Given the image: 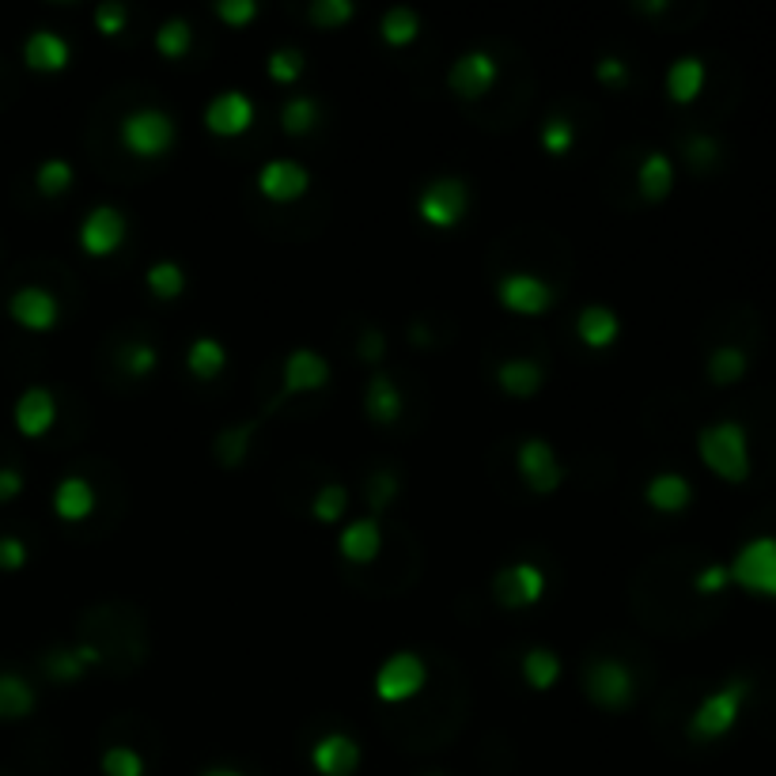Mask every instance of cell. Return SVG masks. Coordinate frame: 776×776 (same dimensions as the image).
Returning a JSON list of instances; mask_svg holds the SVG:
<instances>
[{
	"label": "cell",
	"instance_id": "cell-1",
	"mask_svg": "<svg viewBox=\"0 0 776 776\" xmlns=\"http://www.w3.org/2000/svg\"><path fill=\"white\" fill-rule=\"evenodd\" d=\"M697 455L716 478L742 485L750 478V443L739 421H716L697 432Z\"/></svg>",
	"mask_w": 776,
	"mask_h": 776
},
{
	"label": "cell",
	"instance_id": "cell-2",
	"mask_svg": "<svg viewBox=\"0 0 776 776\" xmlns=\"http://www.w3.org/2000/svg\"><path fill=\"white\" fill-rule=\"evenodd\" d=\"M747 697H750L747 678H731V682H724L719 690H712L693 709L690 727H686V731H690V739L693 742L724 739V735L731 731L735 724H739V712H742V704H747Z\"/></svg>",
	"mask_w": 776,
	"mask_h": 776
},
{
	"label": "cell",
	"instance_id": "cell-3",
	"mask_svg": "<svg viewBox=\"0 0 776 776\" xmlns=\"http://www.w3.org/2000/svg\"><path fill=\"white\" fill-rule=\"evenodd\" d=\"M118 133H122V145L130 148L133 156H140V160H160V156H168L174 137H178L174 118L160 107L130 110V114L122 118V130Z\"/></svg>",
	"mask_w": 776,
	"mask_h": 776
},
{
	"label": "cell",
	"instance_id": "cell-4",
	"mask_svg": "<svg viewBox=\"0 0 776 776\" xmlns=\"http://www.w3.org/2000/svg\"><path fill=\"white\" fill-rule=\"evenodd\" d=\"M727 576H731V583L754 591V595L776 599V538L762 534L742 542L731 565H727Z\"/></svg>",
	"mask_w": 776,
	"mask_h": 776
},
{
	"label": "cell",
	"instance_id": "cell-5",
	"mask_svg": "<svg viewBox=\"0 0 776 776\" xmlns=\"http://www.w3.org/2000/svg\"><path fill=\"white\" fill-rule=\"evenodd\" d=\"M424 682H429V663H424V655L402 648V652L386 655V660L379 663L375 697L383 704H402V701H409V697L421 693Z\"/></svg>",
	"mask_w": 776,
	"mask_h": 776
},
{
	"label": "cell",
	"instance_id": "cell-6",
	"mask_svg": "<svg viewBox=\"0 0 776 776\" xmlns=\"http://www.w3.org/2000/svg\"><path fill=\"white\" fill-rule=\"evenodd\" d=\"M470 209V186L458 174H440L417 194V212L429 227H455Z\"/></svg>",
	"mask_w": 776,
	"mask_h": 776
},
{
	"label": "cell",
	"instance_id": "cell-7",
	"mask_svg": "<svg viewBox=\"0 0 776 776\" xmlns=\"http://www.w3.org/2000/svg\"><path fill=\"white\" fill-rule=\"evenodd\" d=\"M583 690H588L591 701L599 709L621 712L632 704V693H637V682H632V670L625 667L614 655H599L583 667Z\"/></svg>",
	"mask_w": 776,
	"mask_h": 776
},
{
	"label": "cell",
	"instance_id": "cell-8",
	"mask_svg": "<svg viewBox=\"0 0 776 776\" xmlns=\"http://www.w3.org/2000/svg\"><path fill=\"white\" fill-rule=\"evenodd\" d=\"M516 466H519V478L527 481L530 493L550 496V493H557L561 481H565V466H561L553 443L542 440V435H527V440L519 443Z\"/></svg>",
	"mask_w": 776,
	"mask_h": 776
},
{
	"label": "cell",
	"instance_id": "cell-9",
	"mask_svg": "<svg viewBox=\"0 0 776 776\" xmlns=\"http://www.w3.org/2000/svg\"><path fill=\"white\" fill-rule=\"evenodd\" d=\"M130 235V220L118 205H95L81 220V250L87 258H110Z\"/></svg>",
	"mask_w": 776,
	"mask_h": 776
},
{
	"label": "cell",
	"instance_id": "cell-10",
	"mask_svg": "<svg viewBox=\"0 0 776 776\" xmlns=\"http://www.w3.org/2000/svg\"><path fill=\"white\" fill-rule=\"evenodd\" d=\"M493 595H496V603L508 606V609H530L534 603H542V595H545V572L534 565V561L504 565L501 572L493 576Z\"/></svg>",
	"mask_w": 776,
	"mask_h": 776
},
{
	"label": "cell",
	"instance_id": "cell-11",
	"mask_svg": "<svg viewBox=\"0 0 776 776\" xmlns=\"http://www.w3.org/2000/svg\"><path fill=\"white\" fill-rule=\"evenodd\" d=\"M255 125V99L239 87L217 91L205 107V130L217 137H243Z\"/></svg>",
	"mask_w": 776,
	"mask_h": 776
},
{
	"label": "cell",
	"instance_id": "cell-12",
	"mask_svg": "<svg viewBox=\"0 0 776 776\" xmlns=\"http://www.w3.org/2000/svg\"><path fill=\"white\" fill-rule=\"evenodd\" d=\"M501 76V65L489 50H466L451 61L447 69V87L458 95V99H481L489 87Z\"/></svg>",
	"mask_w": 776,
	"mask_h": 776
},
{
	"label": "cell",
	"instance_id": "cell-13",
	"mask_svg": "<svg viewBox=\"0 0 776 776\" xmlns=\"http://www.w3.org/2000/svg\"><path fill=\"white\" fill-rule=\"evenodd\" d=\"M496 299L512 315H545L553 307V284L534 273H504L496 281Z\"/></svg>",
	"mask_w": 776,
	"mask_h": 776
},
{
	"label": "cell",
	"instance_id": "cell-14",
	"mask_svg": "<svg viewBox=\"0 0 776 776\" xmlns=\"http://www.w3.org/2000/svg\"><path fill=\"white\" fill-rule=\"evenodd\" d=\"M8 315H12L23 330L46 334V330L58 327L61 304L50 288H42V284H23V288H15L12 299H8Z\"/></svg>",
	"mask_w": 776,
	"mask_h": 776
},
{
	"label": "cell",
	"instance_id": "cell-15",
	"mask_svg": "<svg viewBox=\"0 0 776 776\" xmlns=\"http://www.w3.org/2000/svg\"><path fill=\"white\" fill-rule=\"evenodd\" d=\"M258 189L261 197L276 205H288L296 197H304L311 189V171L299 160H288V156H276V160H266L258 171Z\"/></svg>",
	"mask_w": 776,
	"mask_h": 776
},
{
	"label": "cell",
	"instance_id": "cell-16",
	"mask_svg": "<svg viewBox=\"0 0 776 776\" xmlns=\"http://www.w3.org/2000/svg\"><path fill=\"white\" fill-rule=\"evenodd\" d=\"M330 383V364L315 348H292L281 364V394H311Z\"/></svg>",
	"mask_w": 776,
	"mask_h": 776
},
{
	"label": "cell",
	"instance_id": "cell-17",
	"mask_svg": "<svg viewBox=\"0 0 776 776\" xmlns=\"http://www.w3.org/2000/svg\"><path fill=\"white\" fill-rule=\"evenodd\" d=\"M12 421L15 429H20V435H27V440H38V435L50 432L53 421H58V398H53L50 386H27V391L15 398Z\"/></svg>",
	"mask_w": 776,
	"mask_h": 776
},
{
	"label": "cell",
	"instance_id": "cell-18",
	"mask_svg": "<svg viewBox=\"0 0 776 776\" xmlns=\"http://www.w3.org/2000/svg\"><path fill=\"white\" fill-rule=\"evenodd\" d=\"M311 765L322 776H353L360 769V742L345 731L322 735V739L311 747Z\"/></svg>",
	"mask_w": 776,
	"mask_h": 776
},
{
	"label": "cell",
	"instance_id": "cell-19",
	"mask_svg": "<svg viewBox=\"0 0 776 776\" xmlns=\"http://www.w3.org/2000/svg\"><path fill=\"white\" fill-rule=\"evenodd\" d=\"M23 61H27V69H35V73H61V69L73 61V46H69V38L58 35V30L38 27L30 30L27 42H23Z\"/></svg>",
	"mask_w": 776,
	"mask_h": 776
},
{
	"label": "cell",
	"instance_id": "cell-20",
	"mask_svg": "<svg viewBox=\"0 0 776 776\" xmlns=\"http://www.w3.org/2000/svg\"><path fill=\"white\" fill-rule=\"evenodd\" d=\"M337 550H342V557L353 561V565L375 561L379 550H383V527H379V519L375 516L348 519L342 527V538H337Z\"/></svg>",
	"mask_w": 776,
	"mask_h": 776
},
{
	"label": "cell",
	"instance_id": "cell-21",
	"mask_svg": "<svg viewBox=\"0 0 776 776\" xmlns=\"http://www.w3.org/2000/svg\"><path fill=\"white\" fill-rule=\"evenodd\" d=\"M496 383H501V391L508 394V398L527 402L542 391L545 368L538 360H530V356H508L504 364H496Z\"/></svg>",
	"mask_w": 776,
	"mask_h": 776
},
{
	"label": "cell",
	"instance_id": "cell-22",
	"mask_svg": "<svg viewBox=\"0 0 776 776\" xmlns=\"http://www.w3.org/2000/svg\"><path fill=\"white\" fill-rule=\"evenodd\" d=\"M644 501L652 504L655 512H663V516H678V512L690 508V501H693V485L682 478V473L663 470V473H655V478H648V485H644Z\"/></svg>",
	"mask_w": 776,
	"mask_h": 776
},
{
	"label": "cell",
	"instance_id": "cell-23",
	"mask_svg": "<svg viewBox=\"0 0 776 776\" xmlns=\"http://www.w3.org/2000/svg\"><path fill=\"white\" fill-rule=\"evenodd\" d=\"M621 334V319L609 304H588L576 315V337L588 348H609Z\"/></svg>",
	"mask_w": 776,
	"mask_h": 776
},
{
	"label": "cell",
	"instance_id": "cell-24",
	"mask_svg": "<svg viewBox=\"0 0 776 776\" xmlns=\"http://www.w3.org/2000/svg\"><path fill=\"white\" fill-rule=\"evenodd\" d=\"M406 409V398H402V386L394 383L386 371H375L368 379V391H364V414L375 424H394Z\"/></svg>",
	"mask_w": 776,
	"mask_h": 776
},
{
	"label": "cell",
	"instance_id": "cell-25",
	"mask_svg": "<svg viewBox=\"0 0 776 776\" xmlns=\"http://www.w3.org/2000/svg\"><path fill=\"white\" fill-rule=\"evenodd\" d=\"M95 485L84 478V473H69V478L58 481L53 489V512H58L65 522H84L95 512Z\"/></svg>",
	"mask_w": 776,
	"mask_h": 776
},
{
	"label": "cell",
	"instance_id": "cell-26",
	"mask_svg": "<svg viewBox=\"0 0 776 776\" xmlns=\"http://www.w3.org/2000/svg\"><path fill=\"white\" fill-rule=\"evenodd\" d=\"M99 660L102 655L95 644H76V648H58V652H50L42 660V667L53 682H76V678H84Z\"/></svg>",
	"mask_w": 776,
	"mask_h": 776
},
{
	"label": "cell",
	"instance_id": "cell-27",
	"mask_svg": "<svg viewBox=\"0 0 776 776\" xmlns=\"http://www.w3.org/2000/svg\"><path fill=\"white\" fill-rule=\"evenodd\" d=\"M637 189L644 201H663L675 189V163L667 152H648L637 168Z\"/></svg>",
	"mask_w": 776,
	"mask_h": 776
},
{
	"label": "cell",
	"instance_id": "cell-28",
	"mask_svg": "<svg viewBox=\"0 0 776 776\" xmlns=\"http://www.w3.org/2000/svg\"><path fill=\"white\" fill-rule=\"evenodd\" d=\"M704 87V61L697 53H682V58L670 61L667 69V95L670 102H693Z\"/></svg>",
	"mask_w": 776,
	"mask_h": 776
},
{
	"label": "cell",
	"instance_id": "cell-29",
	"mask_svg": "<svg viewBox=\"0 0 776 776\" xmlns=\"http://www.w3.org/2000/svg\"><path fill=\"white\" fill-rule=\"evenodd\" d=\"M227 368V348L220 337H209V334H201V337H194L186 348V371L194 379H217L220 371Z\"/></svg>",
	"mask_w": 776,
	"mask_h": 776
},
{
	"label": "cell",
	"instance_id": "cell-30",
	"mask_svg": "<svg viewBox=\"0 0 776 776\" xmlns=\"http://www.w3.org/2000/svg\"><path fill=\"white\" fill-rule=\"evenodd\" d=\"M38 704L35 686L15 670H0V719H23Z\"/></svg>",
	"mask_w": 776,
	"mask_h": 776
},
{
	"label": "cell",
	"instance_id": "cell-31",
	"mask_svg": "<svg viewBox=\"0 0 776 776\" xmlns=\"http://www.w3.org/2000/svg\"><path fill=\"white\" fill-rule=\"evenodd\" d=\"M417 35H421V12L409 4L386 8L383 20H379V38H383L386 46H409L417 42Z\"/></svg>",
	"mask_w": 776,
	"mask_h": 776
},
{
	"label": "cell",
	"instance_id": "cell-32",
	"mask_svg": "<svg viewBox=\"0 0 776 776\" xmlns=\"http://www.w3.org/2000/svg\"><path fill=\"white\" fill-rule=\"evenodd\" d=\"M519 667H522L527 686L530 690H538V693L553 690L557 678H561V660H557V652H550V648H527Z\"/></svg>",
	"mask_w": 776,
	"mask_h": 776
},
{
	"label": "cell",
	"instance_id": "cell-33",
	"mask_svg": "<svg viewBox=\"0 0 776 776\" xmlns=\"http://www.w3.org/2000/svg\"><path fill=\"white\" fill-rule=\"evenodd\" d=\"M145 284L156 299H178L186 292V269L174 258H160L145 269Z\"/></svg>",
	"mask_w": 776,
	"mask_h": 776
},
{
	"label": "cell",
	"instance_id": "cell-34",
	"mask_svg": "<svg viewBox=\"0 0 776 776\" xmlns=\"http://www.w3.org/2000/svg\"><path fill=\"white\" fill-rule=\"evenodd\" d=\"M709 379L716 386H731V383H739L742 375H747V368H750V360H747V353L742 348H735V345H719V348H712L709 353Z\"/></svg>",
	"mask_w": 776,
	"mask_h": 776
},
{
	"label": "cell",
	"instance_id": "cell-35",
	"mask_svg": "<svg viewBox=\"0 0 776 776\" xmlns=\"http://www.w3.org/2000/svg\"><path fill=\"white\" fill-rule=\"evenodd\" d=\"M319 125V102L311 95H288L281 107V130L288 137H307Z\"/></svg>",
	"mask_w": 776,
	"mask_h": 776
},
{
	"label": "cell",
	"instance_id": "cell-36",
	"mask_svg": "<svg viewBox=\"0 0 776 776\" xmlns=\"http://www.w3.org/2000/svg\"><path fill=\"white\" fill-rule=\"evenodd\" d=\"M189 46H194V27H189V20L171 15V20L160 23V30H156V50H160L163 58H171V61L186 58Z\"/></svg>",
	"mask_w": 776,
	"mask_h": 776
},
{
	"label": "cell",
	"instance_id": "cell-37",
	"mask_svg": "<svg viewBox=\"0 0 776 776\" xmlns=\"http://www.w3.org/2000/svg\"><path fill=\"white\" fill-rule=\"evenodd\" d=\"M73 182H76L73 163L61 160V156L42 160L38 163V171H35V186H38V194H46V197H61L65 189H73Z\"/></svg>",
	"mask_w": 776,
	"mask_h": 776
},
{
	"label": "cell",
	"instance_id": "cell-38",
	"mask_svg": "<svg viewBox=\"0 0 776 776\" xmlns=\"http://www.w3.org/2000/svg\"><path fill=\"white\" fill-rule=\"evenodd\" d=\"M304 50L299 46H276L273 53L266 58V73L273 84H296L304 76Z\"/></svg>",
	"mask_w": 776,
	"mask_h": 776
},
{
	"label": "cell",
	"instance_id": "cell-39",
	"mask_svg": "<svg viewBox=\"0 0 776 776\" xmlns=\"http://www.w3.org/2000/svg\"><path fill=\"white\" fill-rule=\"evenodd\" d=\"M348 501H353V493H348L342 481H330V485H322L319 493H315L311 516L319 522H337V519H345Z\"/></svg>",
	"mask_w": 776,
	"mask_h": 776
},
{
	"label": "cell",
	"instance_id": "cell-40",
	"mask_svg": "<svg viewBox=\"0 0 776 776\" xmlns=\"http://www.w3.org/2000/svg\"><path fill=\"white\" fill-rule=\"evenodd\" d=\"M538 140H542V148H545L550 156H568V152H572V145H576V125H572V118H565V114L545 118V125H542V133H538Z\"/></svg>",
	"mask_w": 776,
	"mask_h": 776
},
{
	"label": "cell",
	"instance_id": "cell-41",
	"mask_svg": "<svg viewBox=\"0 0 776 776\" xmlns=\"http://www.w3.org/2000/svg\"><path fill=\"white\" fill-rule=\"evenodd\" d=\"M353 15H356L353 0H311V8H307V20H311L315 27H322V30L345 27Z\"/></svg>",
	"mask_w": 776,
	"mask_h": 776
},
{
	"label": "cell",
	"instance_id": "cell-42",
	"mask_svg": "<svg viewBox=\"0 0 776 776\" xmlns=\"http://www.w3.org/2000/svg\"><path fill=\"white\" fill-rule=\"evenodd\" d=\"M99 765L102 776H145V757L133 747H107Z\"/></svg>",
	"mask_w": 776,
	"mask_h": 776
},
{
	"label": "cell",
	"instance_id": "cell-43",
	"mask_svg": "<svg viewBox=\"0 0 776 776\" xmlns=\"http://www.w3.org/2000/svg\"><path fill=\"white\" fill-rule=\"evenodd\" d=\"M156 364H160V353H156V345L133 342V345L122 348V368H125V375L145 379V375H152V371H156Z\"/></svg>",
	"mask_w": 776,
	"mask_h": 776
},
{
	"label": "cell",
	"instance_id": "cell-44",
	"mask_svg": "<svg viewBox=\"0 0 776 776\" xmlns=\"http://www.w3.org/2000/svg\"><path fill=\"white\" fill-rule=\"evenodd\" d=\"M125 23H130V8L122 0H102L95 4V30L99 35H122Z\"/></svg>",
	"mask_w": 776,
	"mask_h": 776
},
{
	"label": "cell",
	"instance_id": "cell-45",
	"mask_svg": "<svg viewBox=\"0 0 776 776\" xmlns=\"http://www.w3.org/2000/svg\"><path fill=\"white\" fill-rule=\"evenodd\" d=\"M682 152H686V160H690V168H697V171H709L712 163L719 160V145L712 137H704V133H693V137H686L682 140Z\"/></svg>",
	"mask_w": 776,
	"mask_h": 776
},
{
	"label": "cell",
	"instance_id": "cell-46",
	"mask_svg": "<svg viewBox=\"0 0 776 776\" xmlns=\"http://www.w3.org/2000/svg\"><path fill=\"white\" fill-rule=\"evenodd\" d=\"M398 489H402V481H398V473L394 470H375L368 478V501H371V508L375 512H383L386 504L398 496Z\"/></svg>",
	"mask_w": 776,
	"mask_h": 776
},
{
	"label": "cell",
	"instance_id": "cell-47",
	"mask_svg": "<svg viewBox=\"0 0 776 776\" xmlns=\"http://www.w3.org/2000/svg\"><path fill=\"white\" fill-rule=\"evenodd\" d=\"M217 15L227 27H247L258 15V0H217Z\"/></svg>",
	"mask_w": 776,
	"mask_h": 776
},
{
	"label": "cell",
	"instance_id": "cell-48",
	"mask_svg": "<svg viewBox=\"0 0 776 776\" xmlns=\"http://www.w3.org/2000/svg\"><path fill=\"white\" fill-rule=\"evenodd\" d=\"M27 565V542L15 534H0V572H20Z\"/></svg>",
	"mask_w": 776,
	"mask_h": 776
},
{
	"label": "cell",
	"instance_id": "cell-49",
	"mask_svg": "<svg viewBox=\"0 0 776 776\" xmlns=\"http://www.w3.org/2000/svg\"><path fill=\"white\" fill-rule=\"evenodd\" d=\"M595 76H599V84H609V87L625 84V81H629V61H621V58H614V53H606V58L595 61Z\"/></svg>",
	"mask_w": 776,
	"mask_h": 776
},
{
	"label": "cell",
	"instance_id": "cell-50",
	"mask_svg": "<svg viewBox=\"0 0 776 776\" xmlns=\"http://www.w3.org/2000/svg\"><path fill=\"white\" fill-rule=\"evenodd\" d=\"M727 583H731V576H727V565H709V568H701V572L693 576V588L701 591V595L724 591Z\"/></svg>",
	"mask_w": 776,
	"mask_h": 776
},
{
	"label": "cell",
	"instance_id": "cell-51",
	"mask_svg": "<svg viewBox=\"0 0 776 776\" xmlns=\"http://www.w3.org/2000/svg\"><path fill=\"white\" fill-rule=\"evenodd\" d=\"M356 353H360L368 364H379V360H383V353H386V337L379 334V330H364V334H360V345H356Z\"/></svg>",
	"mask_w": 776,
	"mask_h": 776
},
{
	"label": "cell",
	"instance_id": "cell-52",
	"mask_svg": "<svg viewBox=\"0 0 776 776\" xmlns=\"http://www.w3.org/2000/svg\"><path fill=\"white\" fill-rule=\"evenodd\" d=\"M23 493V473L15 466H0V504L15 501Z\"/></svg>",
	"mask_w": 776,
	"mask_h": 776
},
{
	"label": "cell",
	"instance_id": "cell-53",
	"mask_svg": "<svg viewBox=\"0 0 776 776\" xmlns=\"http://www.w3.org/2000/svg\"><path fill=\"white\" fill-rule=\"evenodd\" d=\"M637 12H644V15H660V12H667V0H640Z\"/></svg>",
	"mask_w": 776,
	"mask_h": 776
},
{
	"label": "cell",
	"instance_id": "cell-54",
	"mask_svg": "<svg viewBox=\"0 0 776 776\" xmlns=\"http://www.w3.org/2000/svg\"><path fill=\"white\" fill-rule=\"evenodd\" d=\"M201 776H247V773L232 769V765H212V769H205Z\"/></svg>",
	"mask_w": 776,
	"mask_h": 776
},
{
	"label": "cell",
	"instance_id": "cell-55",
	"mask_svg": "<svg viewBox=\"0 0 776 776\" xmlns=\"http://www.w3.org/2000/svg\"><path fill=\"white\" fill-rule=\"evenodd\" d=\"M424 776H443V773H424Z\"/></svg>",
	"mask_w": 776,
	"mask_h": 776
}]
</instances>
